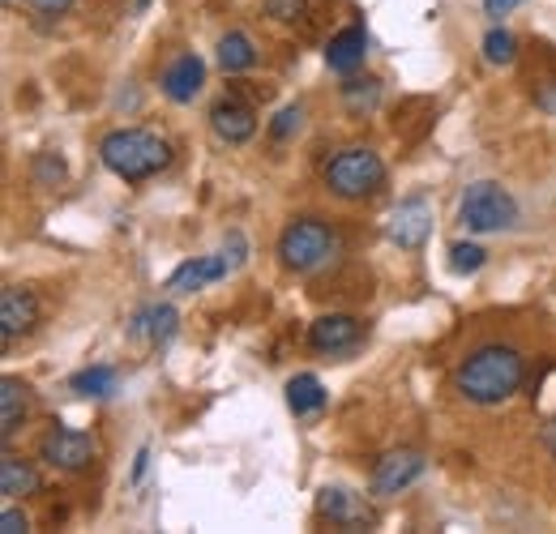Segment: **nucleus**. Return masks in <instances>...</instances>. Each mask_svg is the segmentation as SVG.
<instances>
[{
  "label": "nucleus",
  "instance_id": "17",
  "mask_svg": "<svg viewBox=\"0 0 556 534\" xmlns=\"http://www.w3.org/2000/svg\"><path fill=\"white\" fill-rule=\"evenodd\" d=\"M176 326H180V313L172 304H150L134 317V338H146L150 346H167L176 338Z\"/></svg>",
  "mask_w": 556,
  "mask_h": 534
},
{
  "label": "nucleus",
  "instance_id": "32",
  "mask_svg": "<svg viewBox=\"0 0 556 534\" xmlns=\"http://www.w3.org/2000/svg\"><path fill=\"white\" fill-rule=\"evenodd\" d=\"M544 445L553 449V458H556V419H548V428H544Z\"/></svg>",
  "mask_w": 556,
  "mask_h": 534
},
{
  "label": "nucleus",
  "instance_id": "9",
  "mask_svg": "<svg viewBox=\"0 0 556 534\" xmlns=\"http://www.w3.org/2000/svg\"><path fill=\"white\" fill-rule=\"evenodd\" d=\"M359 342H364V326L348 313H330L308 326V346L317 355H351Z\"/></svg>",
  "mask_w": 556,
  "mask_h": 534
},
{
  "label": "nucleus",
  "instance_id": "6",
  "mask_svg": "<svg viewBox=\"0 0 556 534\" xmlns=\"http://www.w3.org/2000/svg\"><path fill=\"white\" fill-rule=\"evenodd\" d=\"M317 513L330 522V526H339V531H368V526H377L381 518H377V509L359 496V492H351V487H321V496H317Z\"/></svg>",
  "mask_w": 556,
  "mask_h": 534
},
{
  "label": "nucleus",
  "instance_id": "24",
  "mask_svg": "<svg viewBox=\"0 0 556 534\" xmlns=\"http://www.w3.org/2000/svg\"><path fill=\"white\" fill-rule=\"evenodd\" d=\"M484 249H480V244H454V249H450V269H454V274H476V269L484 266Z\"/></svg>",
  "mask_w": 556,
  "mask_h": 534
},
{
  "label": "nucleus",
  "instance_id": "15",
  "mask_svg": "<svg viewBox=\"0 0 556 534\" xmlns=\"http://www.w3.org/2000/svg\"><path fill=\"white\" fill-rule=\"evenodd\" d=\"M227 274H231L227 253H223V257H218V253H214V257H193V262H185V266L167 278V291H172V295H193V291H202L210 282L227 278Z\"/></svg>",
  "mask_w": 556,
  "mask_h": 534
},
{
  "label": "nucleus",
  "instance_id": "5",
  "mask_svg": "<svg viewBox=\"0 0 556 534\" xmlns=\"http://www.w3.org/2000/svg\"><path fill=\"white\" fill-rule=\"evenodd\" d=\"M458 214H463L467 231H476V236H488V231H509V227L518 223V201L509 198L501 185L480 180V185H471V189L463 193Z\"/></svg>",
  "mask_w": 556,
  "mask_h": 534
},
{
  "label": "nucleus",
  "instance_id": "20",
  "mask_svg": "<svg viewBox=\"0 0 556 534\" xmlns=\"http://www.w3.org/2000/svg\"><path fill=\"white\" fill-rule=\"evenodd\" d=\"M287 406H291V415H317L326 406V385L313 372L291 377L287 381Z\"/></svg>",
  "mask_w": 556,
  "mask_h": 534
},
{
  "label": "nucleus",
  "instance_id": "3",
  "mask_svg": "<svg viewBox=\"0 0 556 534\" xmlns=\"http://www.w3.org/2000/svg\"><path fill=\"white\" fill-rule=\"evenodd\" d=\"M386 185V163L377 150L368 145H348L326 163V189L343 201H364L372 198Z\"/></svg>",
  "mask_w": 556,
  "mask_h": 534
},
{
  "label": "nucleus",
  "instance_id": "4",
  "mask_svg": "<svg viewBox=\"0 0 556 534\" xmlns=\"http://www.w3.org/2000/svg\"><path fill=\"white\" fill-rule=\"evenodd\" d=\"M334 249H339V236H334V227L321 223V218H295V223H287L282 236H278V262L287 269H295V274L321 269L334 257Z\"/></svg>",
  "mask_w": 556,
  "mask_h": 534
},
{
  "label": "nucleus",
  "instance_id": "27",
  "mask_svg": "<svg viewBox=\"0 0 556 534\" xmlns=\"http://www.w3.org/2000/svg\"><path fill=\"white\" fill-rule=\"evenodd\" d=\"M35 176H39L43 185H61V180H65V163H61L56 154H43V158H39V171H35Z\"/></svg>",
  "mask_w": 556,
  "mask_h": 534
},
{
  "label": "nucleus",
  "instance_id": "8",
  "mask_svg": "<svg viewBox=\"0 0 556 534\" xmlns=\"http://www.w3.org/2000/svg\"><path fill=\"white\" fill-rule=\"evenodd\" d=\"M424 467H428L424 454H416V449H394V454L377 458V467L368 474V492H372L377 500H390V496L407 492L419 474H424Z\"/></svg>",
  "mask_w": 556,
  "mask_h": 534
},
{
  "label": "nucleus",
  "instance_id": "13",
  "mask_svg": "<svg viewBox=\"0 0 556 534\" xmlns=\"http://www.w3.org/2000/svg\"><path fill=\"white\" fill-rule=\"evenodd\" d=\"M210 129H214L218 141H227V145H244L249 137L257 134V116H253V107L240 103V99H218V103L210 107Z\"/></svg>",
  "mask_w": 556,
  "mask_h": 534
},
{
  "label": "nucleus",
  "instance_id": "2",
  "mask_svg": "<svg viewBox=\"0 0 556 534\" xmlns=\"http://www.w3.org/2000/svg\"><path fill=\"white\" fill-rule=\"evenodd\" d=\"M99 158L112 176L129 180V185H141L150 176H159L167 163H172V145L150 129H116L99 141Z\"/></svg>",
  "mask_w": 556,
  "mask_h": 534
},
{
  "label": "nucleus",
  "instance_id": "23",
  "mask_svg": "<svg viewBox=\"0 0 556 534\" xmlns=\"http://www.w3.org/2000/svg\"><path fill=\"white\" fill-rule=\"evenodd\" d=\"M514 56H518V39L501 26H492L484 35V61L488 65H514Z\"/></svg>",
  "mask_w": 556,
  "mask_h": 534
},
{
  "label": "nucleus",
  "instance_id": "21",
  "mask_svg": "<svg viewBox=\"0 0 556 534\" xmlns=\"http://www.w3.org/2000/svg\"><path fill=\"white\" fill-rule=\"evenodd\" d=\"M73 394H86V398H112L116 394V372L112 368H86L70 381Z\"/></svg>",
  "mask_w": 556,
  "mask_h": 534
},
{
  "label": "nucleus",
  "instance_id": "31",
  "mask_svg": "<svg viewBox=\"0 0 556 534\" xmlns=\"http://www.w3.org/2000/svg\"><path fill=\"white\" fill-rule=\"evenodd\" d=\"M518 4H522V0H484V13L488 17H505V13L518 9Z\"/></svg>",
  "mask_w": 556,
  "mask_h": 534
},
{
  "label": "nucleus",
  "instance_id": "28",
  "mask_svg": "<svg viewBox=\"0 0 556 534\" xmlns=\"http://www.w3.org/2000/svg\"><path fill=\"white\" fill-rule=\"evenodd\" d=\"M0 531H4V534H26V531H30V518H26L22 509H4V513H0Z\"/></svg>",
  "mask_w": 556,
  "mask_h": 534
},
{
  "label": "nucleus",
  "instance_id": "1",
  "mask_svg": "<svg viewBox=\"0 0 556 534\" xmlns=\"http://www.w3.org/2000/svg\"><path fill=\"white\" fill-rule=\"evenodd\" d=\"M458 394L476 406H501L527 381V359L509 342H484L458 364Z\"/></svg>",
  "mask_w": 556,
  "mask_h": 534
},
{
  "label": "nucleus",
  "instance_id": "14",
  "mask_svg": "<svg viewBox=\"0 0 556 534\" xmlns=\"http://www.w3.org/2000/svg\"><path fill=\"white\" fill-rule=\"evenodd\" d=\"M30 406H35V394H30L26 381H17V377H4L0 381V441L4 445L26 428Z\"/></svg>",
  "mask_w": 556,
  "mask_h": 534
},
{
  "label": "nucleus",
  "instance_id": "12",
  "mask_svg": "<svg viewBox=\"0 0 556 534\" xmlns=\"http://www.w3.org/2000/svg\"><path fill=\"white\" fill-rule=\"evenodd\" d=\"M159 86H163V94H167L172 103H193V99L202 94V86H206V65H202V56H193V52L176 56L172 65L163 68Z\"/></svg>",
  "mask_w": 556,
  "mask_h": 534
},
{
  "label": "nucleus",
  "instance_id": "7",
  "mask_svg": "<svg viewBox=\"0 0 556 534\" xmlns=\"http://www.w3.org/2000/svg\"><path fill=\"white\" fill-rule=\"evenodd\" d=\"M94 454H99L94 436L90 432H77V428H52L39 441V458L56 470H86L94 462Z\"/></svg>",
  "mask_w": 556,
  "mask_h": 534
},
{
  "label": "nucleus",
  "instance_id": "16",
  "mask_svg": "<svg viewBox=\"0 0 556 534\" xmlns=\"http://www.w3.org/2000/svg\"><path fill=\"white\" fill-rule=\"evenodd\" d=\"M364 56H368V35H364V26H348V30H339V35L326 43V65H330V73H339V77H351L355 68H364Z\"/></svg>",
  "mask_w": 556,
  "mask_h": 534
},
{
  "label": "nucleus",
  "instance_id": "19",
  "mask_svg": "<svg viewBox=\"0 0 556 534\" xmlns=\"http://www.w3.org/2000/svg\"><path fill=\"white\" fill-rule=\"evenodd\" d=\"M253 65H257L253 39H249L244 30H227V35L218 39V68H223V73H249Z\"/></svg>",
  "mask_w": 556,
  "mask_h": 534
},
{
  "label": "nucleus",
  "instance_id": "29",
  "mask_svg": "<svg viewBox=\"0 0 556 534\" xmlns=\"http://www.w3.org/2000/svg\"><path fill=\"white\" fill-rule=\"evenodd\" d=\"M30 9L43 13V17H61V13H70L73 9V0H30Z\"/></svg>",
  "mask_w": 556,
  "mask_h": 534
},
{
  "label": "nucleus",
  "instance_id": "25",
  "mask_svg": "<svg viewBox=\"0 0 556 534\" xmlns=\"http://www.w3.org/2000/svg\"><path fill=\"white\" fill-rule=\"evenodd\" d=\"M300 120H304V107H295V103L282 107L275 116V125H270V137H275V141H287L291 134H300Z\"/></svg>",
  "mask_w": 556,
  "mask_h": 534
},
{
  "label": "nucleus",
  "instance_id": "30",
  "mask_svg": "<svg viewBox=\"0 0 556 534\" xmlns=\"http://www.w3.org/2000/svg\"><path fill=\"white\" fill-rule=\"evenodd\" d=\"M227 244H231V253H227V262H231V269L244 266V236H240V231H231V236H227Z\"/></svg>",
  "mask_w": 556,
  "mask_h": 534
},
{
  "label": "nucleus",
  "instance_id": "11",
  "mask_svg": "<svg viewBox=\"0 0 556 534\" xmlns=\"http://www.w3.org/2000/svg\"><path fill=\"white\" fill-rule=\"evenodd\" d=\"M428 231H432V205L424 198L403 201V205L390 214V240H394L399 249H407V253L424 249Z\"/></svg>",
  "mask_w": 556,
  "mask_h": 534
},
{
  "label": "nucleus",
  "instance_id": "22",
  "mask_svg": "<svg viewBox=\"0 0 556 534\" xmlns=\"http://www.w3.org/2000/svg\"><path fill=\"white\" fill-rule=\"evenodd\" d=\"M377 99H381V81L377 77H351L348 86H343V103H348V112H372L377 107Z\"/></svg>",
  "mask_w": 556,
  "mask_h": 534
},
{
  "label": "nucleus",
  "instance_id": "10",
  "mask_svg": "<svg viewBox=\"0 0 556 534\" xmlns=\"http://www.w3.org/2000/svg\"><path fill=\"white\" fill-rule=\"evenodd\" d=\"M39 317H43V308H39L35 291H26V287H4L0 291V338H4V346L13 338L30 334L39 326Z\"/></svg>",
  "mask_w": 556,
  "mask_h": 534
},
{
  "label": "nucleus",
  "instance_id": "33",
  "mask_svg": "<svg viewBox=\"0 0 556 534\" xmlns=\"http://www.w3.org/2000/svg\"><path fill=\"white\" fill-rule=\"evenodd\" d=\"M146 462H150V454L141 449V454H138V462H134V479H141V474H146Z\"/></svg>",
  "mask_w": 556,
  "mask_h": 534
},
{
  "label": "nucleus",
  "instance_id": "18",
  "mask_svg": "<svg viewBox=\"0 0 556 534\" xmlns=\"http://www.w3.org/2000/svg\"><path fill=\"white\" fill-rule=\"evenodd\" d=\"M39 487H43V479H39V470L30 467L26 458H17V454H4V458H0V492H4L9 500L35 496Z\"/></svg>",
  "mask_w": 556,
  "mask_h": 534
},
{
  "label": "nucleus",
  "instance_id": "26",
  "mask_svg": "<svg viewBox=\"0 0 556 534\" xmlns=\"http://www.w3.org/2000/svg\"><path fill=\"white\" fill-rule=\"evenodd\" d=\"M304 4H308V0H266L270 17H278V22H295V17H304Z\"/></svg>",
  "mask_w": 556,
  "mask_h": 534
}]
</instances>
